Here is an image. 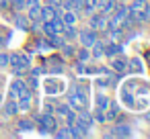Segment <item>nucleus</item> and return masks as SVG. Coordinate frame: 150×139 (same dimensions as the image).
<instances>
[{"label":"nucleus","mask_w":150,"mask_h":139,"mask_svg":"<svg viewBox=\"0 0 150 139\" xmlns=\"http://www.w3.org/2000/svg\"><path fill=\"white\" fill-rule=\"evenodd\" d=\"M68 104H70V108H76V110H84L86 108V96H84V92L78 90V86H74L70 90Z\"/></svg>","instance_id":"1"},{"label":"nucleus","mask_w":150,"mask_h":139,"mask_svg":"<svg viewBox=\"0 0 150 139\" xmlns=\"http://www.w3.org/2000/svg\"><path fill=\"white\" fill-rule=\"evenodd\" d=\"M35 119V123L39 125V129L41 131H45V133H54L56 129H58V125H56V119L50 115V112H43V115H35L33 117Z\"/></svg>","instance_id":"2"},{"label":"nucleus","mask_w":150,"mask_h":139,"mask_svg":"<svg viewBox=\"0 0 150 139\" xmlns=\"http://www.w3.org/2000/svg\"><path fill=\"white\" fill-rule=\"evenodd\" d=\"M146 8H148V2H146V0H134V2L127 6V10H129L132 19H134V21H140V23H144Z\"/></svg>","instance_id":"3"},{"label":"nucleus","mask_w":150,"mask_h":139,"mask_svg":"<svg viewBox=\"0 0 150 139\" xmlns=\"http://www.w3.org/2000/svg\"><path fill=\"white\" fill-rule=\"evenodd\" d=\"M8 66H13V72L15 74H23V72L29 70V59L25 55H21V53H11Z\"/></svg>","instance_id":"4"},{"label":"nucleus","mask_w":150,"mask_h":139,"mask_svg":"<svg viewBox=\"0 0 150 139\" xmlns=\"http://www.w3.org/2000/svg\"><path fill=\"white\" fill-rule=\"evenodd\" d=\"M107 15L105 13H99V15H93L91 17V21H88V25H91V29H95V31H105L107 29Z\"/></svg>","instance_id":"5"},{"label":"nucleus","mask_w":150,"mask_h":139,"mask_svg":"<svg viewBox=\"0 0 150 139\" xmlns=\"http://www.w3.org/2000/svg\"><path fill=\"white\" fill-rule=\"evenodd\" d=\"M78 39H80L82 47H91V45L97 41V31H95V29H84V31L78 33Z\"/></svg>","instance_id":"6"},{"label":"nucleus","mask_w":150,"mask_h":139,"mask_svg":"<svg viewBox=\"0 0 150 139\" xmlns=\"http://www.w3.org/2000/svg\"><path fill=\"white\" fill-rule=\"evenodd\" d=\"M25 90H27V84H25L23 80H15L13 86H11V98L17 100V98L21 96V92H25Z\"/></svg>","instance_id":"7"},{"label":"nucleus","mask_w":150,"mask_h":139,"mask_svg":"<svg viewBox=\"0 0 150 139\" xmlns=\"http://www.w3.org/2000/svg\"><path fill=\"white\" fill-rule=\"evenodd\" d=\"M17 104H19V110H29V108H31V92H29V90L21 92Z\"/></svg>","instance_id":"8"},{"label":"nucleus","mask_w":150,"mask_h":139,"mask_svg":"<svg viewBox=\"0 0 150 139\" xmlns=\"http://www.w3.org/2000/svg\"><path fill=\"white\" fill-rule=\"evenodd\" d=\"M115 6H117L115 0H97V8H101V13H105V15H111Z\"/></svg>","instance_id":"9"},{"label":"nucleus","mask_w":150,"mask_h":139,"mask_svg":"<svg viewBox=\"0 0 150 139\" xmlns=\"http://www.w3.org/2000/svg\"><path fill=\"white\" fill-rule=\"evenodd\" d=\"M111 137H129L132 135V131H129V127L127 125H115L113 129H111V133H109Z\"/></svg>","instance_id":"10"},{"label":"nucleus","mask_w":150,"mask_h":139,"mask_svg":"<svg viewBox=\"0 0 150 139\" xmlns=\"http://www.w3.org/2000/svg\"><path fill=\"white\" fill-rule=\"evenodd\" d=\"M56 15H60V13L56 10V6H52V4L41 6V21H52Z\"/></svg>","instance_id":"11"},{"label":"nucleus","mask_w":150,"mask_h":139,"mask_svg":"<svg viewBox=\"0 0 150 139\" xmlns=\"http://www.w3.org/2000/svg\"><path fill=\"white\" fill-rule=\"evenodd\" d=\"M119 53H121V45H119V43H109V45H103V55L113 57V55H119Z\"/></svg>","instance_id":"12"},{"label":"nucleus","mask_w":150,"mask_h":139,"mask_svg":"<svg viewBox=\"0 0 150 139\" xmlns=\"http://www.w3.org/2000/svg\"><path fill=\"white\" fill-rule=\"evenodd\" d=\"M27 19H29V21H33V23L41 21V6H39V4L29 6V15H27Z\"/></svg>","instance_id":"13"},{"label":"nucleus","mask_w":150,"mask_h":139,"mask_svg":"<svg viewBox=\"0 0 150 139\" xmlns=\"http://www.w3.org/2000/svg\"><path fill=\"white\" fill-rule=\"evenodd\" d=\"M111 64H113V68H115L117 72H125V70H127V59H125L123 55H121V57L113 55V61H111Z\"/></svg>","instance_id":"14"},{"label":"nucleus","mask_w":150,"mask_h":139,"mask_svg":"<svg viewBox=\"0 0 150 139\" xmlns=\"http://www.w3.org/2000/svg\"><path fill=\"white\" fill-rule=\"evenodd\" d=\"M107 108H109V110H107V115H105V121H115L117 115H119V106H117L115 102H109Z\"/></svg>","instance_id":"15"},{"label":"nucleus","mask_w":150,"mask_h":139,"mask_svg":"<svg viewBox=\"0 0 150 139\" xmlns=\"http://www.w3.org/2000/svg\"><path fill=\"white\" fill-rule=\"evenodd\" d=\"M17 110H19V104H17V100H15V98H11V100L4 104V115H6V117H13Z\"/></svg>","instance_id":"16"},{"label":"nucleus","mask_w":150,"mask_h":139,"mask_svg":"<svg viewBox=\"0 0 150 139\" xmlns=\"http://www.w3.org/2000/svg\"><path fill=\"white\" fill-rule=\"evenodd\" d=\"M50 45H52V47L62 49V47L66 45V39H64V37H60V33H58V35H50Z\"/></svg>","instance_id":"17"},{"label":"nucleus","mask_w":150,"mask_h":139,"mask_svg":"<svg viewBox=\"0 0 150 139\" xmlns=\"http://www.w3.org/2000/svg\"><path fill=\"white\" fill-rule=\"evenodd\" d=\"M15 25H17L19 29L27 31V29H29V19H27V17H23V15H15Z\"/></svg>","instance_id":"18"},{"label":"nucleus","mask_w":150,"mask_h":139,"mask_svg":"<svg viewBox=\"0 0 150 139\" xmlns=\"http://www.w3.org/2000/svg\"><path fill=\"white\" fill-rule=\"evenodd\" d=\"M76 17H78V15H76L74 10H66V13L62 15V21H64V25H74V23H76Z\"/></svg>","instance_id":"19"},{"label":"nucleus","mask_w":150,"mask_h":139,"mask_svg":"<svg viewBox=\"0 0 150 139\" xmlns=\"http://www.w3.org/2000/svg\"><path fill=\"white\" fill-rule=\"evenodd\" d=\"M62 33L66 35V39H76V37H78V29H76L74 25H66Z\"/></svg>","instance_id":"20"},{"label":"nucleus","mask_w":150,"mask_h":139,"mask_svg":"<svg viewBox=\"0 0 150 139\" xmlns=\"http://www.w3.org/2000/svg\"><path fill=\"white\" fill-rule=\"evenodd\" d=\"M107 106H109V98H107V96H97V110L105 112Z\"/></svg>","instance_id":"21"},{"label":"nucleus","mask_w":150,"mask_h":139,"mask_svg":"<svg viewBox=\"0 0 150 139\" xmlns=\"http://www.w3.org/2000/svg\"><path fill=\"white\" fill-rule=\"evenodd\" d=\"M19 129H23V131H31V129H35V125H33V121L23 119V121H19Z\"/></svg>","instance_id":"22"},{"label":"nucleus","mask_w":150,"mask_h":139,"mask_svg":"<svg viewBox=\"0 0 150 139\" xmlns=\"http://www.w3.org/2000/svg\"><path fill=\"white\" fill-rule=\"evenodd\" d=\"M91 47H93V55H95V57H101V55H103V43L95 41Z\"/></svg>","instance_id":"23"},{"label":"nucleus","mask_w":150,"mask_h":139,"mask_svg":"<svg viewBox=\"0 0 150 139\" xmlns=\"http://www.w3.org/2000/svg\"><path fill=\"white\" fill-rule=\"evenodd\" d=\"M54 133H56V137H58V139L72 137V131H70V127H66V129H60V131H54Z\"/></svg>","instance_id":"24"},{"label":"nucleus","mask_w":150,"mask_h":139,"mask_svg":"<svg viewBox=\"0 0 150 139\" xmlns=\"http://www.w3.org/2000/svg\"><path fill=\"white\" fill-rule=\"evenodd\" d=\"M64 117H66L68 125H74V123H76V117H78V115H76V112H72V108H70V110H68V112H66Z\"/></svg>","instance_id":"25"},{"label":"nucleus","mask_w":150,"mask_h":139,"mask_svg":"<svg viewBox=\"0 0 150 139\" xmlns=\"http://www.w3.org/2000/svg\"><path fill=\"white\" fill-rule=\"evenodd\" d=\"M11 61V55L8 53H0V68H6Z\"/></svg>","instance_id":"26"},{"label":"nucleus","mask_w":150,"mask_h":139,"mask_svg":"<svg viewBox=\"0 0 150 139\" xmlns=\"http://www.w3.org/2000/svg\"><path fill=\"white\" fill-rule=\"evenodd\" d=\"M13 6H15V10H23L25 8V0H13Z\"/></svg>","instance_id":"27"},{"label":"nucleus","mask_w":150,"mask_h":139,"mask_svg":"<svg viewBox=\"0 0 150 139\" xmlns=\"http://www.w3.org/2000/svg\"><path fill=\"white\" fill-rule=\"evenodd\" d=\"M68 110H70V104H58V112L60 115H66Z\"/></svg>","instance_id":"28"},{"label":"nucleus","mask_w":150,"mask_h":139,"mask_svg":"<svg viewBox=\"0 0 150 139\" xmlns=\"http://www.w3.org/2000/svg\"><path fill=\"white\" fill-rule=\"evenodd\" d=\"M62 49H64V53H66V55H74V47H72V45H64Z\"/></svg>","instance_id":"29"},{"label":"nucleus","mask_w":150,"mask_h":139,"mask_svg":"<svg viewBox=\"0 0 150 139\" xmlns=\"http://www.w3.org/2000/svg\"><path fill=\"white\" fill-rule=\"evenodd\" d=\"M78 57H80V61H84V59L88 57V51H86V47H84V49H80V53H78Z\"/></svg>","instance_id":"30"},{"label":"nucleus","mask_w":150,"mask_h":139,"mask_svg":"<svg viewBox=\"0 0 150 139\" xmlns=\"http://www.w3.org/2000/svg\"><path fill=\"white\" fill-rule=\"evenodd\" d=\"M33 4H39V0H25V6H33Z\"/></svg>","instance_id":"31"},{"label":"nucleus","mask_w":150,"mask_h":139,"mask_svg":"<svg viewBox=\"0 0 150 139\" xmlns=\"http://www.w3.org/2000/svg\"><path fill=\"white\" fill-rule=\"evenodd\" d=\"M144 23H150V6L146 8V17H144Z\"/></svg>","instance_id":"32"},{"label":"nucleus","mask_w":150,"mask_h":139,"mask_svg":"<svg viewBox=\"0 0 150 139\" xmlns=\"http://www.w3.org/2000/svg\"><path fill=\"white\" fill-rule=\"evenodd\" d=\"M29 86L35 88V86H37V80H35V78H29Z\"/></svg>","instance_id":"33"},{"label":"nucleus","mask_w":150,"mask_h":139,"mask_svg":"<svg viewBox=\"0 0 150 139\" xmlns=\"http://www.w3.org/2000/svg\"><path fill=\"white\" fill-rule=\"evenodd\" d=\"M2 43H4V39H0V47H2Z\"/></svg>","instance_id":"34"}]
</instances>
